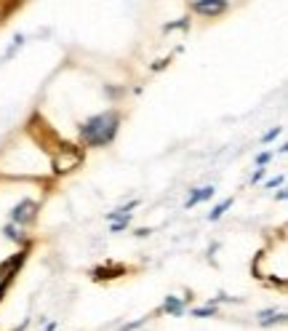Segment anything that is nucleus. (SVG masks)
Returning <instances> with one entry per match:
<instances>
[{
    "label": "nucleus",
    "mask_w": 288,
    "mask_h": 331,
    "mask_svg": "<svg viewBox=\"0 0 288 331\" xmlns=\"http://www.w3.org/2000/svg\"><path fill=\"white\" fill-rule=\"evenodd\" d=\"M118 131V115L115 112H102L93 115L91 120H85L80 126V136L88 144H107Z\"/></svg>",
    "instance_id": "nucleus-1"
},
{
    "label": "nucleus",
    "mask_w": 288,
    "mask_h": 331,
    "mask_svg": "<svg viewBox=\"0 0 288 331\" xmlns=\"http://www.w3.org/2000/svg\"><path fill=\"white\" fill-rule=\"evenodd\" d=\"M35 217V201H21L16 209L11 211V219L19 222V225H24V222H29Z\"/></svg>",
    "instance_id": "nucleus-2"
},
{
    "label": "nucleus",
    "mask_w": 288,
    "mask_h": 331,
    "mask_svg": "<svg viewBox=\"0 0 288 331\" xmlns=\"http://www.w3.org/2000/svg\"><path fill=\"white\" fill-rule=\"evenodd\" d=\"M227 8V3H195V11L200 13H222Z\"/></svg>",
    "instance_id": "nucleus-3"
},
{
    "label": "nucleus",
    "mask_w": 288,
    "mask_h": 331,
    "mask_svg": "<svg viewBox=\"0 0 288 331\" xmlns=\"http://www.w3.org/2000/svg\"><path fill=\"white\" fill-rule=\"evenodd\" d=\"M211 195H214V187H200L198 192H192V195H190V201H187V206H195V203L206 201V198H211Z\"/></svg>",
    "instance_id": "nucleus-4"
},
{
    "label": "nucleus",
    "mask_w": 288,
    "mask_h": 331,
    "mask_svg": "<svg viewBox=\"0 0 288 331\" xmlns=\"http://www.w3.org/2000/svg\"><path fill=\"white\" fill-rule=\"evenodd\" d=\"M163 307H166V313H171V315H179V313H182V302H179L176 297H168Z\"/></svg>",
    "instance_id": "nucleus-5"
},
{
    "label": "nucleus",
    "mask_w": 288,
    "mask_h": 331,
    "mask_svg": "<svg viewBox=\"0 0 288 331\" xmlns=\"http://www.w3.org/2000/svg\"><path fill=\"white\" fill-rule=\"evenodd\" d=\"M278 321H283V313H262V326H270V323H278Z\"/></svg>",
    "instance_id": "nucleus-6"
},
{
    "label": "nucleus",
    "mask_w": 288,
    "mask_h": 331,
    "mask_svg": "<svg viewBox=\"0 0 288 331\" xmlns=\"http://www.w3.org/2000/svg\"><path fill=\"white\" fill-rule=\"evenodd\" d=\"M230 206H232V198H230V201H224L222 206H216V209L211 211V217H208V219H219V217H222V214H224V211H227V209H230Z\"/></svg>",
    "instance_id": "nucleus-7"
},
{
    "label": "nucleus",
    "mask_w": 288,
    "mask_h": 331,
    "mask_svg": "<svg viewBox=\"0 0 288 331\" xmlns=\"http://www.w3.org/2000/svg\"><path fill=\"white\" fill-rule=\"evenodd\" d=\"M278 134H280V128H272V131H267V134H264V142H272Z\"/></svg>",
    "instance_id": "nucleus-8"
},
{
    "label": "nucleus",
    "mask_w": 288,
    "mask_h": 331,
    "mask_svg": "<svg viewBox=\"0 0 288 331\" xmlns=\"http://www.w3.org/2000/svg\"><path fill=\"white\" fill-rule=\"evenodd\" d=\"M195 315H214V307H203V310H195Z\"/></svg>",
    "instance_id": "nucleus-9"
},
{
    "label": "nucleus",
    "mask_w": 288,
    "mask_h": 331,
    "mask_svg": "<svg viewBox=\"0 0 288 331\" xmlns=\"http://www.w3.org/2000/svg\"><path fill=\"white\" fill-rule=\"evenodd\" d=\"M270 160V152H264V155H259V166H264Z\"/></svg>",
    "instance_id": "nucleus-10"
}]
</instances>
